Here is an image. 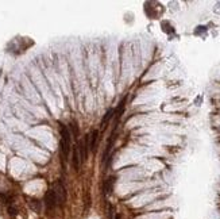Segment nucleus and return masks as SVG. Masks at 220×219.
I'll list each match as a JSON object with an SVG mask.
<instances>
[{
    "label": "nucleus",
    "instance_id": "nucleus-5",
    "mask_svg": "<svg viewBox=\"0 0 220 219\" xmlns=\"http://www.w3.org/2000/svg\"><path fill=\"white\" fill-rule=\"evenodd\" d=\"M111 191H112V178H109V180H107L106 183H104V193L109 195Z\"/></svg>",
    "mask_w": 220,
    "mask_h": 219
},
{
    "label": "nucleus",
    "instance_id": "nucleus-3",
    "mask_svg": "<svg viewBox=\"0 0 220 219\" xmlns=\"http://www.w3.org/2000/svg\"><path fill=\"white\" fill-rule=\"evenodd\" d=\"M80 157H79V148H74L73 149V165H74V169L79 170V165H80Z\"/></svg>",
    "mask_w": 220,
    "mask_h": 219
},
{
    "label": "nucleus",
    "instance_id": "nucleus-1",
    "mask_svg": "<svg viewBox=\"0 0 220 219\" xmlns=\"http://www.w3.org/2000/svg\"><path fill=\"white\" fill-rule=\"evenodd\" d=\"M60 131H61V151H62V156L64 158H68L69 156V151H70V146H72V141H70V132L69 130L66 129L64 124H61L60 127Z\"/></svg>",
    "mask_w": 220,
    "mask_h": 219
},
{
    "label": "nucleus",
    "instance_id": "nucleus-6",
    "mask_svg": "<svg viewBox=\"0 0 220 219\" xmlns=\"http://www.w3.org/2000/svg\"><path fill=\"white\" fill-rule=\"evenodd\" d=\"M112 114H114V110H109L108 112L106 114V118H104V119H103V122H101V127H104L107 123H108V120L112 118Z\"/></svg>",
    "mask_w": 220,
    "mask_h": 219
},
{
    "label": "nucleus",
    "instance_id": "nucleus-4",
    "mask_svg": "<svg viewBox=\"0 0 220 219\" xmlns=\"http://www.w3.org/2000/svg\"><path fill=\"white\" fill-rule=\"evenodd\" d=\"M88 137H89V149H93L96 145V139H97V131H96V130L92 131Z\"/></svg>",
    "mask_w": 220,
    "mask_h": 219
},
{
    "label": "nucleus",
    "instance_id": "nucleus-7",
    "mask_svg": "<svg viewBox=\"0 0 220 219\" xmlns=\"http://www.w3.org/2000/svg\"><path fill=\"white\" fill-rule=\"evenodd\" d=\"M31 208L35 211H39L41 210V205H39V203L37 202V200H34V202H31Z\"/></svg>",
    "mask_w": 220,
    "mask_h": 219
},
{
    "label": "nucleus",
    "instance_id": "nucleus-2",
    "mask_svg": "<svg viewBox=\"0 0 220 219\" xmlns=\"http://www.w3.org/2000/svg\"><path fill=\"white\" fill-rule=\"evenodd\" d=\"M45 203H46V205L49 208H53V207L57 205L58 197H57V193L54 192V189H50V191L46 193V196H45Z\"/></svg>",
    "mask_w": 220,
    "mask_h": 219
}]
</instances>
